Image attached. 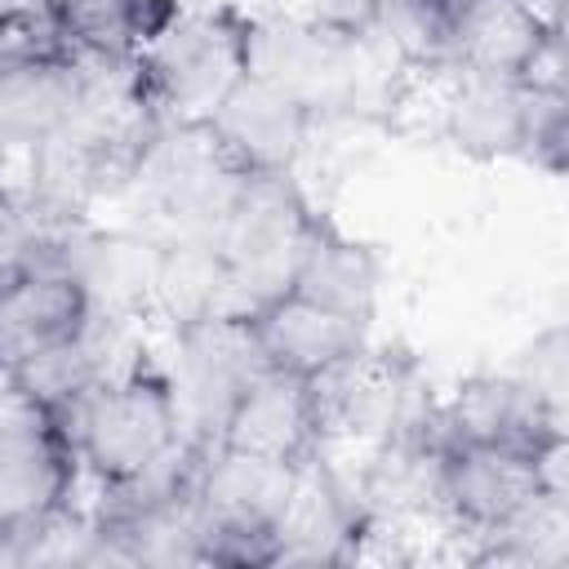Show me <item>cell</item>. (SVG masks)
Here are the masks:
<instances>
[{
	"label": "cell",
	"instance_id": "1",
	"mask_svg": "<svg viewBox=\"0 0 569 569\" xmlns=\"http://www.w3.org/2000/svg\"><path fill=\"white\" fill-rule=\"evenodd\" d=\"M98 284L67 240L40 231L0 267V396L58 405L93 356Z\"/></svg>",
	"mask_w": 569,
	"mask_h": 569
},
{
	"label": "cell",
	"instance_id": "2",
	"mask_svg": "<svg viewBox=\"0 0 569 569\" xmlns=\"http://www.w3.org/2000/svg\"><path fill=\"white\" fill-rule=\"evenodd\" d=\"M44 409L58 413L80 471L98 489H116L156 471L191 440L173 369L151 351H133L120 365L102 360L84 382Z\"/></svg>",
	"mask_w": 569,
	"mask_h": 569
},
{
	"label": "cell",
	"instance_id": "3",
	"mask_svg": "<svg viewBox=\"0 0 569 569\" xmlns=\"http://www.w3.org/2000/svg\"><path fill=\"white\" fill-rule=\"evenodd\" d=\"M258 18L231 0L182 4V13L129 58L133 102L151 124H204L249 76Z\"/></svg>",
	"mask_w": 569,
	"mask_h": 569
},
{
	"label": "cell",
	"instance_id": "4",
	"mask_svg": "<svg viewBox=\"0 0 569 569\" xmlns=\"http://www.w3.org/2000/svg\"><path fill=\"white\" fill-rule=\"evenodd\" d=\"M253 71L293 93L316 124L329 116H356L369 107L400 62L378 44L373 31H342L311 13L289 22L258 18V58Z\"/></svg>",
	"mask_w": 569,
	"mask_h": 569
},
{
	"label": "cell",
	"instance_id": "5",
	"mask_svg": "<svg viewBox=\"0 0 569 569\" xmlns=\"http://www.w3.org/2000/svg\"><path fill=\"white\" fill-rule=\"evenodd\" d=\"M4 400L9 409L0 413V538L22 560H36L40 547L80 516L76 493L84 471L53 409L18 396Z\"/></svg>",
	"mask_w": 569,
	"mask_h": 569
},
{
	"label": "cell",
	"instance_id": "6",
	"mask_svg": "<svg viewBox=\"0 0 569 569\" xmlns=\"http://www.w3.org/2000/svg\"><path fill=\"white\" fill-rule=\"evenodd\" d=\"M240 320H244L258 365L289 373V378H307V382H325L329 373L351 365L369 347V333H373L369 320L342 307H329L293 284L271 289L267 298L244 307Z\"/></svg>",
	"mask_w": 569,
	"mask_h": 569
},
{
	"label": "cell",
	"instance_id": "7",
	"mask_svg": "<svg viewBox=\"0 0 569 569\" xmlns=\"http://www.w3.org/2000/svg\"><path fill=\"white\" fill-rule=\"evenodd\" d=\"M209 445L249 453L276 467H307L311 458L329 453L320 382L289 378V373L258 365L231 396Z\"/></svg>",
	"mask_w": 569,
	"mask_h": 569
},
{
	"label": "cell",
	"instance_id": "8",
	"mask_svg": "<svg viewBox=\"0 0 569 569\" xmlns=\"http://www.w3.org/2000/svg\"><path fill=\"white\" fill-rule=\"evenodd\" d=\"M449 76H565V27L529 0H458Z\"/></svg>",
	"mask_w": 569,
	"mask_h": 569
},
{
	"label": "cell",
	"instance_id": "9",
	"mask_svg": "<svg viewBox=\"0 0 569 569\" xmlns=\"http://www.w3.org/2000/svg\"><path fill=\"white\" fill-rule=\"evenodd\" d=\"M204 129L244 173H298L316 116L293 93H284L276 80L253 71L204 120Z\"/></svg>",
	"mask_w": 569,
	"mask_h": 569
},
{
	"label": "cell",
	"instance_id": "10",
	"mask_svg": "<svg viewBox=\"0 0 569 569\" xmlns=\"http://www.w3.org/2000/svg\"><path fill=\"white\" fill-rule=\"evenodd\" d=\"M89 62L76 53H40L0 67V164L9 156L40 160L71 124Z\"/></svg>",
	"mask_w": 569,
	"mask_h": 569
},
{
	"label": "cell",
	"instance_id": "11",
	"mask_svg": "<svg viewBox=\"0 0 569 569\" xmlns=\"http://www.w3.org/2000/svg\"><path fill=\"white\" fill-rule=\"evenodd\" d=\"M529 102L533 76H449L440 133L458 156L476 164L520 160Z\"/></svg>",
	"mask_w": 569,
	"mask_h": 569
},
{
	"label": "cell",
	"instance_id": "12",
	"mask_svg": "<svg viewBox=\"0 0 569 569\" xmlns=\"http://www.w3.org/2000/svg\"><path fill=\"white\" fill-rule=\"evenodd\" d=\"M284 284L373 325L378 320V293H382V262H378V249L369 240L351 236L325 209H316L307 240L298 249V262H293Z\"/></svg>",
	"mask_w": 569,
	"mask_h": 569
},
{
	"label": "cell",
	"instance_id": "13",
	"mask_svg": "<svg viewBox=\"0 0 569 569\" xmlns=\"http://www.w3.org/2000/svg\"><path fill=\"white\" fill-rule=\"evenodd\" d=\"M182 4L187 0H44V18L80 62L124 67L182 13Z\"/></svg>",
	"mask_w": 569,
	"mask_h": 569
},
{
	"label": "cell",
	"instance_id": "14",
	"mask_svg": "<svg viewBox=\"0 0 569 569\" xmlns=\"http://www.w3.org/2000/svg\"><path fill=\"white\" fill-rule=\"evenodd\" d=\"M382 4L387 0H311L307 13L329 22V27H342V31H373Z\"/></svg>",
	"mask_w": 569,
	"mask_h": 569
},
{
	"label": "cell",
	"instance_id": "15",
	"mask_svg": "<svg viewBox=\"0 0 569 569\" xmlns=\"http://www.w3.org/2000/svg\"><path fill=\"white\" fill-rule=\"evenodd\" d=\"M529 4H533L547 22H560V27H565V0H529Z\"/></svg>",
	"mask_w": 569,
	"mask_h": 569
}]
</instances>
